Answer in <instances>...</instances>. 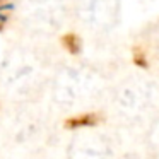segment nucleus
Returning <instances> with one entry per match:
<instances>
[{"instance_id": "7ed1b4c3", "label": "nucleus", "mask_w": 159, "mask_h": 159, "mask_svg": "<svg viewBox=\"0 0 159 159\" xmlns=\"http://www.w3.org/2000/svg\"><path fill=\"white\" fill-rule=\"evenodd\" d=\"M134 63L135 65H139V67H147V58H145V52L142 48H135L134 50Z\"/></svg>"}, {"instance_id": "f257e3e1", "label": "nucleus", "mask_w": 159, "mask_h": 159, "mask_svg": "<svg viewBox=\"0 0 159 159\" xmlns=\"http://www.w3.org/2000/svg\"><path fill=\"white\" fill-rule=\"evenodd\" d=\"M99 115L98 113H86V115H77L65 121L67 128H82V127H94L99 123Z\"/></svg>"}, {"instance_id": "f03ea898", "label": "nucleus", "mask_w": 159, "mask_h": 159, "mask_svg": "<svg viewBox=\"0 0 159 159\" xmlns=\"http://www.w3.org/2000/svg\"><path fill=\"white\" fill-rule=\"evenodd\" d=\"M62 45L70 55H77V53H80V50H82V41H80V38L75 33H67V34H63L62 36Z\"/></svg>"}]
</instances>
